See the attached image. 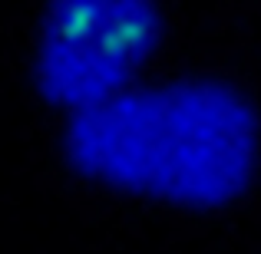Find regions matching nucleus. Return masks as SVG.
Segmentation results:
<instances>
[{
	"instance_id": "obj_2",
	"label": "nucleus",
	"mask_w": 261,
	"mask_h": 254,
	"mask_svg": "<svg viewBox=\"0 0 261 254\" xmlns=\"http://www.w3.org/2000/svg\"><path fill=\"white\" fill-rule=\"evenodd\" d=\"M152 13L146 7H70L53 13L43 43V83L57 99L83 102L122 83L152 43Z\"/></svg>"
},
{
	"instance_id": "obj_1",
	"label": "nucleus",
	"mask_w": 261,
	"mask_h": 254,
	"mask_svg": "<svg viewBox=\"0 0 261 254\" xmlns=\"http://www.w3.org/2000/svg\"><path fill=\"white\" fill-rule=\"evenodd\" d=\"M70 155L89 175L192 205L238 195L255 162V122L235 93L175 83L83 109Z\"/></svg>"
}]
</instances>
